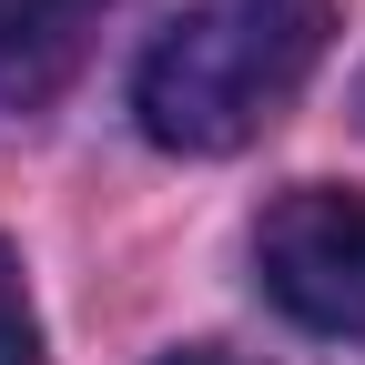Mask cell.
<instances>
[{
	"label": "cell",
	"instance_id": "obj_1",
	"mask_svg": "<svg viewBox=\"0 0 365 365\" xmlns=\"http://www.w3.org/2000/svg\"><path fill=\"white\" fill-rule=\"evenodd\" d=\"M335 41V0H203L173 31L143 41L132 61V122L163 153H244L264 122H284V102L314 81Z\"/></svg>",
	"mask_w": 365,
	"mask_h": 365
},
{
	"label": "cell",
	"instance_id": "obj_2",
	"mask_svg": "<svg viewBox=\"0 0 365 365\" xmlns=\"http://www.w3.org/2000/svg\"><path fill=\"white\" fill-rule=\"evenodd\" d=\"M254 274L294 325L365 345V193H335V182L274 193L254 223Z\"/></svg>",
	"mask_w": 365,
	"mask_h": 365
},
{
	"label": "cell",
	"instance_id": "obj_3",
	"mask_svg": "<svg viewBox=\"0 0 365 365\" xmlns=\"http://www.w3.org/2000/svg\"><path fill=\"white\" fill-rule=\"evenodd\" d=\"M122 0H0V112H41L81 81Z\"/></svg>",
	"mask_w": 365,
	"mask_h": 365
},
{
	"label": "cell",
	"instance_id": "obj_4",
	"mask_svg": "<svg viewBox=\"0 0 365 365\" xmlns=\"http://www.w3.org/2000/svg\"><path fill=\"white\" fill-rule=\"evenodd\" d=\"M0 365H41V325H31V294H21V254L0 244Z\"/></svg>",
	"mask_w": 365,
	"mask_h": 365
},
{
	"label": "cell",
	"instance_id": "obj_5",
	"mask_svg": "<svg viewBox=\"0 0 365 365\" xmlns=\"http://www.w3.org/2000/svg\"><path fill=\"white\" fill-rule=\"evenodd\" d=\"M163 365H234V355H203V345H193V355H163Z\"/></svg>",
	"mask_w": 365,
	"mask_h": 365
}]
</instances>
